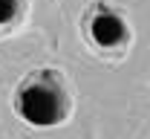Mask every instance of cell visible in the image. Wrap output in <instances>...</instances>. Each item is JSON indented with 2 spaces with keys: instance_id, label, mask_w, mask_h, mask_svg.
<instances>
[{
  "instance_id": "obj_1",
  "label": "cell",
  "mask_w": 150,
  "mask_h": 139,
  "mask_svg": "<svg viewBox=\"0 0 150 139\" xmlns=\"http://www.w3.org/2000/svg\"><path fill=\"white\" fill-rule=\"evenodd\" d=\"M12 107L32 128H58L75 110L72 81L58 67H38L18 81Z\"/></svg>"
},
{
  "instance_id": "obj_2",
  "label": "cell",
  "mask_w": 150,
  "mask_h": 139,
  "mask_svg": "<svg viewBox=\"0 0 150 139\" xmlns=\"http://www.w3.org/2000/svg\"><path fill=\"white\" fill-rule=\"evenodd\" d=\"M81 38L104 61H124L133 43V29L124 12L110 6L107 0H93L81 12Z\"/></svg>"
},
{
  "instance_id": "obj_3",
  "label": "cell",
  "mask_w": 150,
  "mask_h": 139,
  "mask_svg": "<svg viewBox=\"0 0 150 139\" xmlns=\"http://www.w3.org/2000/svg\"><path fill=\"white\" fill-rule=\"evenodd\" d=\"M29 15V0H0V38L18 32Z\"/></svg>"
}]
</instances>
